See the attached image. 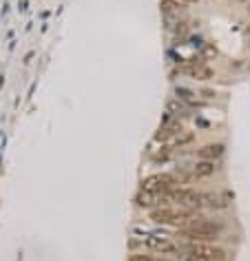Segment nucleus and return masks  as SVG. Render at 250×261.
I'll return each mask as SVG.
<instances>
[{
  "label": "nucleus",
  "mask_w": 250,
  "mask_h": 261,
  "mask_svg": "<svg viewBox=\"0 0 250 261\" xmlns=\"http://www.w3.org/2000/svg\"><path fill=\"white\" fill-rule=\"evenodd\" d=\"M129 261H168L164 257H153V255H144V252H137V255H131Z\"/></svg>",
  "instance_id": "obj_13"
},
{
  "label": "nucleus",
  "mask_w": 250,
  "mask_h": 261,
  "mask_svg": "<svg viewBox=\"0 0 250 261\" xmlns=\"http://www.w3.org/2000/svg\"><path fill=\"white\" fill-rule=\"evenodd\" d=\"M164 204H177V206H190L200 208L204 206V195L195 188H173V191L164 193Z\"/></svg>",
  "instance_id": "obj_4"
},
{
  "label": "nucleus",
  "mask_w": 250,
  "mask_h": 261,
  "mask_svg": "<svg viewBox=\"0 0 250 261\" xmlns=\"http://www.w3.org/2000/svg\"><path fill=\"white\" fill-rule=\"evenodd\" d=\"M180 184V177L170 175V173H155V175H149L142 179V191L144 193H153V195H164V193L177 188Z\"/></svg>",
  "instance_id": "obj_3"
},
{
  "label": "nucleus",
  "mask_w": 250,
  "mask_h": 261,
  "mask_svg": "<svg viewBox=\"0 0 250 261\" xmlns=\"http://www.w3.org/2000/svg\"><path fill=\"white\" fill-rule=\"evenodd\" d=\"M248 9H250V7H248Z\"/></svg>",
  "instance_id": "obj_15"
},
{
  "label": "nucleus",
  "mask_w": 250,
  "mask_h": 261,
  "mask_svg": "<svg viewBox=\"0 0 250 261\" xmlns=\"http://www.w3.org/2000/svg\"><path fill=\"white\" fill-rule=\"evenodd\" d=\"M144 246L149 250L157 252V255H177L180 252V246H177L175 241L168 239V237H160V235H146Z\"/></svg>",
  "instance_id": "obj_5"
},
{
  "label": "nucleus",
  "mask_w": 250,
  "mask_h": 261,
  "mask_svg": "<svg viewBox=\"0 0 250 261\" xmlns=\"http://www.w3.org/2000/svg\"><path fill=\"white\" fill-rule=\"evenodd\" d=\"M168 113L170 115H180V113H186V106H184V102L177 98V100H170L168 102Z\"/></svg>",
  "instance_id": "obj_12"
},
{
  "label": "nucleus",
  "mask_w": 250,
  "mask_h": 261,
  "mask_svg": "<svg viewBox=\"0 0 250 261\" xmlns=\"http://www.w3.org/2000/svg\"><path fill=\"white\" fill-rule=\"evenodd\" d=\"M224 232V224L217 219H193L190 224H186L184 228H180V237L195 244H210L217 241Z\"/></svg>",
  "instance_id": "obj_1"
},
{
  "label": "nucleus",
  "mask_w": 250,
  "mask_h": 261,
  "mask_svg": "<svg viewBox=\"0 0 250 261\" xmlns=\"http://www.w3.org/2000/svg\"><path fill=\"white\" fill-rule=\"evenodd\" d=\"M226 153V146L221 144V142H213V144H204L201 148H197V157L200 160H210V162H215L219 160L221 155Z\"/></svg>",
  "instance_id": "obj_6"
},
{
  "label": "nucleus",
  "mask_w": 250,
  "mask_h": 261,
  "mask_svg": "<svg viewBox=\"0 0 250 261\" xmlns=\"http://www.w3.org/2000/svg\"><path fill=\"white\" fill-rule=\"evenodd\" d=\"M217 171V166H215V162H210V160H200L195 166H193V175L195 177H210L213 173Z\"/></svg>",
  "instance_id": "obj_8"
},
{
  "label": "nucleus",
  "mask_w": 250,
  "mask_h": 261,
  "mask_svg": "<svg viewBox=\"0 0 250 261\" xmlns=\"http://www.w3.org/2000/svg\"><path fill=\"white\" fill-rule=\"evenodd\" d=\"M195 217V211L184 206H177V208H170V206H160L155 211H150L149 219L153 224H162V226H177V228H184L186 224H190Z\"/></svg>",
  "instance_id": "obj_2"
},
{
  "label": "nucleus",
  "mask_w": 250,
  "mask_h": 261,
  "mask_svg": "<svg viewBox=\"0 0 250 261\" xmlns=\"http://www.w3.org/2000/svg\"><path fill=\"white\" fill-rule=\"evenodd\" d=\"M182 73H188L193 76L195 80H210V78L215 76V71L210 69V66H204V65H190V66H182Z\"/></svg>",
  "instance_id": "obj_7"
},
{
  "label": "nucleus",
  "mask_w": 250,
  "mask_h": 261,
  "mask_svg": "<svg viewBox=\"0 0 250 261\" xmlns=\"http://www.w3.org/2000/svg\"><path fill=\"white\" fill-rule=\"evenodd\" d=\"M190 2H197V0H190Z\"/></svg>",
  "instance_id": "obj_14"
},
{
  "label": "nucleus",
  "mask_w": 250,
  "mask_h": 261,
  "mask_svg": "<svg viewBox=\"0 0 250 261\" xmlns=\"http://www.w3.org/2000/svg\"><path fill=\"white\" fill-rule=\"evenodd\" d=\"M193 142H195V135H193V133H184V130H182L180 135L175 137V142H173V148H182V146H188V144H193Z\"/></svg>",
  "instance_id": "obj_11"
},
{
  "label": "nucleus",
  "mask_w": 250,
  "mask_h": 261,
  "mask_svg": "<svg viewBox=\"0 0 250 261\" xmlns=\"http://www.w3.org/2000/svg\"><path fill=\"white\" fill-rule=\"evenodd\" d=\"M180 133H182V126H180V124H170V126L164 124V126H162V129L155 133V140H157V142H166V140H170V137H177Z\"/></svg>",
  "instance_id": "obj_9"
},
{
  "label": "nucleus",
  "mask_w": 250,
  "mask_h": 261,
  "mask_svg": "<svg viewBox=\"0 0 250 261\" xmlns=\"http://www.w3.org/2000/svg\"><path fill=\"white\" fill-rule=\"evenodd\" d=\"M184 261H215L213 257H208V255H204V252H200V250H195V248H190L188 246V250H186V255H184Z\"/></svg>",
  "instance_id": "obj_10"
}]
</instances>
